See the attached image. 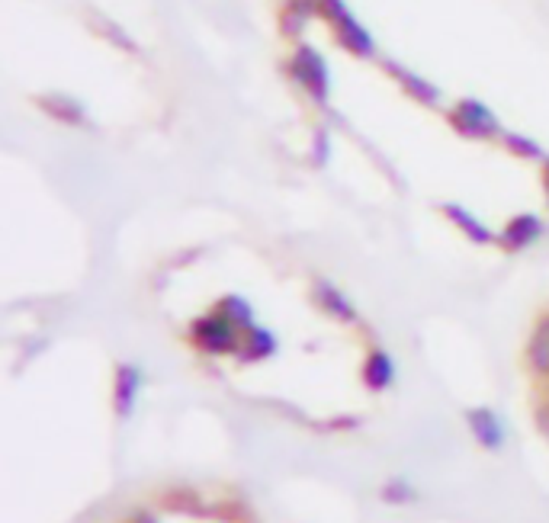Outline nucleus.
Listing matches in <instances>:
<instances>
[{
	"mask_svg": "<svg viewBox=\"0 0 549 523\" xmlns=\"http://www.w3.org/2000/svg\"><path fill=\"white\" fill-rule=\"evenodd\" d=\"M183 305L193 309L174 312V337L241 402L312 430H350L383 398V353L325 283L296 302L225 289Z\"/></svg>",
	"mask_w": 549,
	"mask_h": 523,
	"instance_id": "1",
	"label": "nucleus"
},
{
	"mask_svg": "<svg viewBox=\"0 0 549 523\" xmlns=\"http://www.w3.org/2000/svg\"><path fill=\"white\" fill-rule=\"evenodd\" d=\"M122 523H248L232 504L190 495V491H174V495L151 498L135 507Z\"/></svg>",
	"mask_w": 549,
	"mask_h": 523,
	"instance_id": "2",
	"label": "nucleus"
},
{
	"mask_svg": "<svg viewBox=\"0 0 549 523\" xmlns=\"http://www.w3.org/2000/svg\"><path fill=\"white\" fill-rule=\"evenodd\" d=\"M524 392H527V408L530 418L537 424L540 437L549 443V315H543L533 325L527 344H524Z\"/></svg>",
	"mask_w": 549,
	"mask_h": 523,
	"instance_id": "3",
	"label": "nucleus"
},
{
	"mask_svg": "<svg viewBox=\"0 0 549 523\" xmlns=\"http://www.w3.org/2000/svg\"><path fill=\"white\" fill-rule=\"evenodd\" d=\"M460 119H463V126L472 129V132H492L495 129V116L488 113L482 103H463Z\"/></svg>",
	"mask_w": 549,
	"mask_h": 523,
	"instance_id": "4",
	"label": "nucleus"
},
{
	"mask_svg": "<svg viewBox=\"0 0 549 523\" xmlns=\"http://www.w3.org/2000/svg\"><path fill=\"white\" fill-rule=\"evenodd\" d=\"M546 190H549V177H546Z\"/></svg>",
	"mask_w": 549,
	"mask_h": 523,
	"instance_id": "5",
	"label": "nucleus"
}]
</instances>
